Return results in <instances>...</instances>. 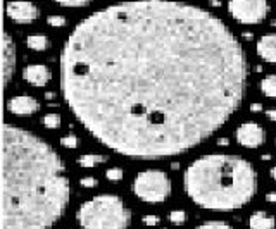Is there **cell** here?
Returning <instances> with one entry per match:
<instances>
[{
  "instance_id": "cell-1",
  "label": "cell",
  "mask_w": 276,
  "mask_h": 229,
  "mask_svg": "<svg viewBox=\"0 0 276 229\" xmlns=\"http://www.w3.org/2000/svg\"><path fill=\"white\" fill-rule=\"evenodd\" d=\"M249 62L218 16L174 0H131L80 21L60 52V91L112 152L186 154L238 110Z\"/></svg>"
},
{
  "instance_id": "cell-2",
  "label": "cell",
  "mask_w": 276,
  "mask_h": 229,
  "mask_svg": "<svg viewBox=\"0 0 276 229\" xmlns=\"http://www.w3.org/2000/svg\"><path fill=\"white\" fill-rule=\"evenodd\" d=\"M71 196L64 164L47 142L23 128L4 126L2 229H50Z\"/></svg>"
},
{
  "instance_id": "cell-3",
  "label": "cell",
  "mask_w": 276,
  "mask_h": 229,
  "mask_svg": "<svg viewBox=\"0 0 276 229\" xmlns=\"http://www.w3.org/2000/svg\"><path fill=\"white\" fill-rule=\"evenodd\" d=\"M183 188L198 207L231 212L245 207L255 196L257 172L243 157L209 154L190 164L183 176Z\"/></svg>"
},
{
  "instance_id": "cell-4",
  "label": "cell",
  "mask_w": 276,
  "mask_h": 229,
  "mask_svg": "<svg viewBox=\"0 0 276 229\" xmlns=\"http://www.w3.org/2000/svg\"><path fill=\"white\" fill-rule=\"evenodd\" d=\"M83 229H128L131 212L117 195H97L87 200L76 212Z\"/></svg>"
},
{
  "instance_id": "cell-5",
  "label": "cell",
  "mask_w": 276,
  "mask_h": 229,
  "mask_svg": "<svg viewBox=\"0 0 276 229\" xmlns=\"http://www.w3.org/2000/svg\"><path fill=\"white\" fill-rule=\"evenodd\" d=\"M171 179L164 171L147 169L133 179V193L145 203H162L171 195Z\"/></svg>"
},
{
  "instance_id": "cell-6",
  "label": "cell",
  "mask_w": 276,
  "mask_h": 229,
  "mask_svg": "<svg viewBox=\"0 0 276 229\" xmlns=\"http://www.w3.org/2000/svg\"><path fill=\"white\" fill-rule=\"evenodd\" d=\"M230 14L242 24H257L267 16V0H230Z\"/></svg>"
},
{
  "instance_id": "cell-7",
  "label": "cell",
  "mask_w": 276,
  "mask_h": 229,
  "mask_svg": "<svg viewBox=\"0 0 276 229\" xmlns=\"http://www.w3.org/2000/svg\"><path fill=\"white\" fill-rule=\"evenodd\" d=\"M237 142L247 148L262 147L266 143V130L257 123H243L237 130Z\"/></svg>"
},
{
  "instance_id": "cell-8",
  "label": "cell",
  "mask_w": 276,
  "mask_h": 229,
  "mask_svg": "<svg viewBox=\"0 0 276 229\" xmlns=\"http://www.w3.org/2000/svg\"><path fill=\"white\" fill-rule=\"evenodd\" d=\"M6 11L12 21L21 23V24H28L38 18V9H36V6L31 2H21V0H19V2H9Z\"/></svg>"
},
{
  "instance_id": "cell-9",
  "label": "cell",
  "mask_w": 276,
  "mask_h": 229,
  "mask_svg": "<svg viewBox=\"0 0 276 229\" xmlns=\"http://www.w3.org/2000/svg\"><path fill=\"white\" fill-rule=\"evenodd\" d=\"M52 72L43 64H31L23 69V79L30 83L31 86H45L50 81Z\"/></svg>"
},
{
  "instance_id": "cell-10",
  "label": "cell",
  "mask_w": 276,
  "mask_h": 229,
  "mask_svg": "<svg viewBox=\"0 0 276 229\" xmlns=\"http://www.w3.org/2000/svg\"><path fill=\"white\" fill-rule=\"evenodd\" d=\"M4 84H9L16 71V45L11 35H4Z\"/></svg>"
},
{
  "instance_id": "cell-11",
  "label": "cell",
  "mask_w": 276,
  "mask_h": 229,
  "mask_svg": "<svg viewBox=\"0 0 276 229\" xmlns=\"http://www.w3.org/2000/svg\"><path fill=\"white\" fill-rule=\"evenodd\" d=\"M38 100L33 98L30 95H19V96H14L7 102V108L9 112L16 116H31L38 110Z\"/></svg>"
},
{
  "instance_id": "cell-12",
  "label": "cell",
  "mask_w": 276,
  "mask_h": 229,
  "mask_svg": "<svg viewBox=\"0 0 276 229\" xmlns=\"http://www.w3.org/2000/svg\"><path fill=\"white\" fill-rule=\"evenodd\" d=\"M257 55L266 62L276 64V35H264L257 42Z\"/></svg>"
},
{
  "instance_id": "cell-13",
  "label": "cell",
  "mask_w": 276,
  "mask_h": 229,
  "mask_svg": "<svg viewBox=\"0 0 276 229\" xmlns=\"http://www.w3.org/2000/svg\"><path fill=\"white\" fill-rule=\"evenodd\" d=\"M276 220L273 215L266 214V212H254L249 219L250 229H274Z\"/></svg>"
},
{
  "instance_id": "cell-14",
  "label": "cell",
  "mask_w": 276,
  "mask_h": 229,
  "mask_svg": "<svg viewBox=\"0 0 276 229\" xmlns=\"http://www.w3.org/2000/svg\"><path fill=\"white\" fill-rule=\"evenodd\" d=\"M26 45L28 48H31V50L35 52H43L50 47V42H48L45 35H31L26 38Z\"/></svg>"
},
{
  "instance_id": "cell-15",
  "label": "cell",
  "mask_w": 276,
  "mask_h": 229,
  "mask_svg": "<svg viewBox=\"0 0 276 229\" xmlns=\"http://www.w3.org/2000/svg\"><path fill=\"white\" fill-rule=\"evenodd\" d=\"M107 162V157L105 155H95V154H87L78 157V166L81 167H95L97 164Z\"/></svg>"
},
{
  "instance_id": "cell-16",
  "label": "cell",
  "mask_w": 276,
  "mask_h": 229,
  "mask_svg": "<svg viewBox=\"0 0 276 229\" xmlns=\"http://www.w3.org/2000/svg\"><path fill=\"white\" fill-rule=\"evenodd\" d=\"M261 91L269 98H276V74L266 76L261 81Z\"/></svg>"
},
{
  "instance_id": "cell-17",
  "label": "cell",
  "mask_w": 276,
  "mask_h": 229,
  "mask_svg": "<svg viewBox=\"0 0 276 229\" xmlns=\"http://www.w3.org/2000/svg\"><path fill=\"white\" fill-rule=\"evenodd\" d=\"M43 126L48 128V130H57L60 126V116L59 114H45L43 116Z\"/></svg>"
},
{
  "instance_id": "cell-18",
  "label": "cell",
  "mask_w": 276,
  "mask_h": 229,
  "mask_svg": "<svg viewBox=\"0 0 276 229\" xmlns=\"http://www.w3.org/2000/svg\"><path fill=\"white\" fill-rule=\"evenodd\" d=\"M195 229H233L228 222H223V220H207V222L200 224Z\"/></svg>"
},
{
  "instance_id": "cell-19",
  "label": "cell",
  "mask_w": 276,
  "mask_h": 229,
  "mask_svg": "<svg viewBox=\"0 0 276 229\" xmlns=\"http://www.w3.org/2000/svg\"><path fill=\"white\" fill-rule=\"evenodd\" d=\"M123 176H124V172H123V169L121 167H111V169H107L105 171V178H107L109 181H121L123 179Z\"/></svg>"
},
{
  "instance_id": "cell-20",
  "label": "cell",
  "mask_w": 276,
  "mask_h": 229,
  "mask_svg": "<svg viewBox=\"0 0 276 229\" xmlns=\"http://www.w3.org/2000/svg\"><path fill=\"white\" fill-rule=\"evenodd\" d=\"M169 220H171L173 224H176V226H181L186 220V214L183 210H173L171 214H169Z\"/></svg>"
},
{
  "instance_id": "cell-21",
  "label": "cell",
  "mask_w": 276,
  "mask_h": 229,
  "mask_svg": "<svg viewBox=\"0 0 276 229\" xmlns=\"http://www.w3.org/2000/svg\"><path fill=\"white\" fill-rule=\"evenodd\" d=\"M57 4L64 7H85L92 2V0H55Z\"/></svg>"
},
{
  "instance_id": "cell-22",
  "label": "cell",
  "mask_w": 276,
  "mask_h": 229,
  "mask_svg": "<svg viewBox=\"0 0 276 229\" xmlns=\"http://www.w3.org/2000/svg\"><path fill=\"white\" fill-rule=\"evenodd\" d=\"M78 143L80 142L75 135H67V136H62V138H60V145H62L64 148H76Z\"/></svg>"
},
{
  "instance_id": "cell-23",
  "label": "cell",
  "mask_w": 276,
  "mask_h": 229,
  "mask_svg": "<svg viewBox=\"0 0 276 229\" xmlns=\"http://www.w3.org/2000/svg\"><path fill=\"white\" fill-rule=\"evenodd\" d=\"M47 23L54 28H62L64 24H66V18H64V16H48Z\"/></svg>"
},
{
  "instance_id": "cell-24",
  "label": "cell",
  "mask_w": 276,
  "mask_h": 229,
  "mask_svg": "<svg viewBox=\"0 0 276 229\" xmlns=\"http://www.w3.org/2000/svg\"><path fill=\"white\" fill-rule=\"evenodd\" d=\"M80 184L85 188H95L97 184H99V181H97V178H92V176H87V178L80 179Z\"/></svg>"
},
{
  "instance_id": "cell-25",
  "label": "cell",
  "mask_w": 276,
  "mask_h": 229,
  "mask_svg": "<svg viewBox=\"0 0 276 229\" xmlns=\"http://www.w3.org/2000/svg\"><path fill=\"white\" fill-rule=\"evenodd\" d=\"M159 217L157 215H144L142 217V222L145 224V226H157L159 224Z\"/></svg>"
},
{
  "instance_id": "cell-26",
  "label": "cell",
  "mask_w": 276,
  "mask_h": 229,
  "mask_svg": "<svg viewBox=\"0 0 276 229\" xmlns=\"http://www.w3.org/2000/svg\"><path fill=\"white\" fill-rule=\"evenodd\" d=\"M266 116H267V119H269V121L276 123V108H271V110H267Z\"/></svg>"
},
{
  "instance_id": "cell-27",
  "label": "cell",
  "mask_w": 276,
  "mask_h": 229,
  "mask_svg": "<svg viewBox=\"0 0 276 229\" xmlns=\"http://www.w3.org/2000/svg\"><path fill=\"white\" fill-rule=\"evenodd\" d=\"M266 200L269 203H276V193H267L266 195Z\"/></svg>"
},
{
  "instance_id": "cell-28",
  "label": "cell",
  "mask_w": 276,
  "mask_h": 229,
  "mask_svg": "<svg viewBox=\"0 0 276 229\" xmlns=\"http://www.w3.org/2000/svg\"><path fill=\"white\" fill-rule=\"evenodd\" d=\"M250 110L259 112V110H262V105H261V103H252V105H250Z\"/></svg>"
},
{
  "instance_id": "cell-29",
  "label": "cell",
  "mask_w": 276,
  "mask_h": 229,
  "mask_svg": "<svg viewBox=\"0 0 276 229\" xmlns=\"http://www.w3.org/2000/svg\"><path fill=\"white\" fill-rule=\"evenodd\" d=\"M269 174H271V178H273V179L276 181V167L271 169V171H269Z\"/></svg>"
},
{
  "instance_id": "cell-30",
  "label": "cell",
  "mask_w": 276,
  "mask_h": 229,
  "mask_svg": "<svg viewBox=\"0 0 276 229\" xmlns=\"http://www.w3.org/2000/svg\"><path fill=\"white\" fill-rule=\"evenodd\" d=\"M219 145H228V140H226V138L219 140Z\"/></svg>"
},
{
  "instance_id": "cell-31",
  "label": "cell",
  "mask_w": 276,
  "mask_h": 229,
  "mask_svg": "<svg viewBox=\"0 0 276 229\" xmlns=\"http://www.w3.org/2000/svg\"><path fill=\"white\" fill-rule=\"evenodd\" d=\"M243 38H247V40H250V38H252V35H250V33H243Z\"/></svg>"
}]
</instances>
